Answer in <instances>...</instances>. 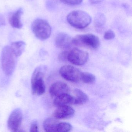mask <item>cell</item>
<instances>
[{
    "instance_id": "1",
    "label": "cell",
    "mask_w": 132,
    "mask_h": 132,
    "mask_svg": "<svg viewBox=\"0 0 132 132\" xmlns=\"http://www.w3.org/2000/svg\"><path fill=\"white\" fill-rule=\"evenodd\" d=\"M67 20L71 26L79 29L85 28L92 21L90 15L81 10L74 11L71 12L67 16Z\"/></svg>"
},
{
    "instance_id": "2",
    "label": "cell",
    "mask_w": 132,
    "mask_h": 132,
    "mask_svg": "<svg viewBox=\"0 0 132 132\" xmlns=\"http://www.w3.org/2000/svg\"><path fill=\"white\" fill-rule=\"evenodd\" d=\"M16 58L10 46H5L3 48L1 52V64L4 72L7 75H11L14 71Z\"/></svg>"
},
{
    "instance_id": "3",
    "label": "cell",
    "mask_w": 132,
    "mask_h": 132,
    "mask_svg": "<svg viewBox=\"0 0 132 132\" xmlns=\"http://www.w3.org/2000/svg\"><path fill=\"white\" fill-rule=\"evenodd\" d=\"M31 29L37 38L45 40L49 38L52 32V28L49 23L44 19L35 20L31 24Z\"/></svg>"
},
{
    "instance_id": "4",
    "label": "cell",
    "mask_w": 132,
    "mask_h": 132,
    "mask_svg": "<svg viewBox=\"0 0 132 132\" xmlns=\"http://www.w3.org/2000/svg\"><path fill=\"white\" fill-rule=\"evenodd\" d=\"M72 43L75 46L87 47L93 49H97L100 45L99 38L92 34L77 35L72 38Z\"/></svg>"
},
{
    "instance_id": "5",
    "label": "cell",
    "mask_w": 132,
    "mask_h": 132,
    "mask_svg": "<svg viewBox=\"0 0 132 132\" xmlns=\"http://www.w3.org/2000/svg\"><path fill=\"white\" fill-rule=\"evenodd\" d=\"M88 58V52L79 48H73L69 51L68 61L75 65L79 66L85 64Z\"/></svg>"
},
{
    "instance_id": "6",
    "label": "cell",
    "mask_w": 132,
    "mask_h": 132,
    "mask_svg": "<svg viewBox=\"0 0 132 132\" xmlns=\"http://www.w3.org/2000/svg\"><path fill=\"white\" fill-rule=\"evenodd\" d=\"M59 73L62 78L69 81L78 82L81 81V72L79 69L72 65H63L60 69Z\"/></svg>"
},
{
    "instance_id": "7",
    "label": "cell",
    "mask_w": 132,
    "mask_h": 132,
    "mask_svg": "<svg viewBox=\"0 0 132 132\" xmlns=\"http://www.w3.org/2000/svg\"><path fill=\"white\" fill-rule=\"evenodd\" d=\"M23 117V113L21 109L17 108L12 111L7 121L8 129L13 132L18 131L22 123Z\"/></svg>"
},
{
    "instance_id": "8",
    "label": "cell",
    "mask_w": 132,
    "mask_h": 132,
    "mask_svg": "<svg viewBox=\"0 0 132 132\" xmlns=\"http://www.w3.org/2000/svg\"><path fill=\"white\" fill-rule=\"evenodd\" d=\"M72 38L70 35L63 32L57 35L55 40V43L57 47L62 49H68L73 45Z\"/></svg>"
},
{
    "instance_id": "9",
    "label": "cell",
    "mask_w": 132,
    "mask_h": 132,
    "mask_svg": "<svg viewBox=\"0 0 132 132\" xmlns=\"http://www.w3.org/2000/svg\"><path fill=\"white\" fill-rule=\"evenodd\" d=\"M75 111L69 105L59 106L54 113V117L56 119H68L74 116Z\"/></svg>"
},
{
    "instance_id": "10",
    "label": "cell",
    "mask_w": 132,
    "mask_h": 132,
    "mask_svg": "<svg viewBox=\"0 0 132 132\" xmlns=\"http://www.w3.org/2000/svg\"><path fill=\"white\" fill-rule=\"evenodd\" d=\"M69 91V88L66 83L59 81L51 86L49 92L52 96L56 97L65 93H68Z\"/></svg>"
},
{
    "instance_id": "11",
    "label": "cell",
    "mask_w": 132,
    "mask_h": 132,
    "mask_svg": "<svg viewBox=\"0 0 132 132\" xmlns=\"http://www.w3.org/2000/svg\"><path fill=\"white\" fill-rule=\"evenodd\" d=\"M23 13V10L22 8L18 9L16 11L11 14L9 17L10 24L13 27L21 29L23 27V24L21 21V17Z\"/></svg>"
},
{
    "instance_id": "12",
    "label": "cell",
    "mask_w": 132,
    "mask_h": 132,
    "mask_svg": "<svg viewBox=\"0 0 132 132\" xmlns=\"http://www.w3.org/2000/svg\"><path fill=\"white\" fill-rule=\"evenodd\" d=\"M31 92L35 95H41L45 92V85L44 78L31 80Z\"/></svg>"
},
{
    "instance_id": "13",
    "label": "cell",
    "mask_w": 132,
    "mask_h": 132,
    "mask_svg": "<svg viewBox=\"0 0 132 132\" xmlns=\"http://www.w3.org/2000/svg\"><path fill=\"white\" fill-rule=\"evenodd\" d=\"M74 96L68 93H65L55 97L53 102L54 105L56 107L69 105L74 103Z\"/></svg>"
},
{
    "instance_id": "14",
    "label": "cell",
    "mask_w": 132,
    "mask_h": 132,
    "mask_svg": "<svg viewBox=\"0 0 132 132\" xmlns=\"http://www.w3.org/2000/svg\"><path fill=\"white\" fill-rule=\"evenodd\" d=\"M11 49L16 57H20L24 52L26 44L23 41H17L11 43L10 46Z\"/></svg>"
},
{
    "instance_id": "15",
    "label": "cell",
    "mask_w": 132,
    "mask_h": 132,
    "mask_svg": "<svg viewBox=\"0 0 132 132\" xmlns=\"http://www.w3.org/2000/svg\"><path fill=\"white\" fill-rule=\"evenodd\" d=\"M75 96H74V103L75 105H82L86 103L88 100L87 95L81 89L76 88L74 91Z\"/></svg>"
},
{
    "instance_id": "16",
    "label": "cell",
    "mask_w": 132,
    "mask_h": 132,
    "mask_svg": "<svg viewBox=\"0 0 132 132\" xmlns=\"http://www.w3.org/2000/svg\"><path fill=\"white\" fill-rule=\"evenodd\" d=\"M59 122L56 119L48 118L44 122V129L46 132H57V128Z\"/></svg>"
},
{
    "instance_id": "17",
    "label": "cell",
    "mask_w": 132,
    "mask_h": 132,
    "mask_svg": "<svg viewBox=\"0 0 132 132\" xmlns=\"http://www.w3.org/2000/svg\"><path fill=\"white\" fill-rule=\"evenodd\" d=\"M106 18L105 15L102 13L98 14L94 20V25L96 29H100L105 25Z\"/></svg>"
},
{
    "instance_id": "18",
    "label": "cell",
    "mask_w": 132,
    "mask_h": 132,
    "mask_svg": "<svg viewBox=\"0 0 132 132\" xmlns=\"http://www.w3.org/2000/svg\"><path fill=\"white\" fill-rule=\"evenodd\" d=\"M95 76L92 73L88 72H83L81 73V81L87 84L92 83L95 81Z\"/></svg>"
},
{
    "instance_id": "19",
    "label": "cell",
    "mask_w": 132,
    "mask_h": 132,
    "mask_svg": "<svg viewBox=\"0 0 132 132\" xmlns=\"http://www.w3.org/2000/svg\"><path fill=\"white\" fill-rule=\"evenodd\" d=\"M72 126L70 123L64 122H59L57 128V132H67L70 131Z\"/></svg>"
},
{
    "instance_id": "20",
    "label": "cell",
    "mask_w": 132,
    "mask_h": 132,
    "mask_svg": "<svg viewBox=\"0 0 132 132\" xmlns=\"http://www.w3.org/2000/svg\"><path fill=\"white\" fill-rule=\"evenodd\" d=\"M64 3L69 5L75 6L78 5L82 2L83 0H61Z\"/></svg>"
},
{
    "instance_id": "21",
    "label": "cell",
    "mask_w": 132,
    "mask_h": 132,
    "mask_svg": "<svg viewBox=\"0 0 132 132\" xmlns=\"http://www.w3.org/2000/svg\"><path fill=\"white\" fill-rule=\"evenodd\" d=\"M115 37V34L112 30H108L105 32L104 35V39L106 40H111L113 39Z\"/></svg>"
},
{
    "instance_id": "22",
    "label": "cell",
    "mask_w": 132,
    "mask_h": 132,
    "mask_svg": "<svg viewBox=\"0 0 132 132\" xmlns=\"http://www.w3.org/2000/svg\"><path fill=\"white\" fill-rule=\"evenodd\" d=\"M69 51H65L60 53L59 56V59L62 61H65L68 60Z\"/></svg>"
},
{
    "instance_id": "23",
    "label": "cell",
    "mask_w": 132,
    "mask_h": 132,
    "mask_svg": "<svg viewBox=\"0 0 132 132\" xmlns=\"http://www.w3.org/2000/svg\"><path fill=\"white\" fill-rule=\"evenodd\" d=\"M38 126L36 121H34L32 123L30 127V131L31 132H38Z\"/></svg>"
},
{
    "instance_id": "24",
    "label": "cell",
    "mask_w": 132,
    "mask_h": 132,
    "mask_svg": "<svg viewBox=\"0 0 132 132\" xmlns=\"http://www.w3.org/2000/svg\"><path fill=\"white\" fill-rule=\"evenodd\" d=\"M6 21L4 16L0 13V27L6 25Z\"/></svg>"
},
{
    "instance_id": "25",
    "label": "cell",
    "mask_w": 132,
    "mask_h": 132,
    "mask_svg": "<svg viewBox=\"0 0 132 132\" xmlns=\"http://www.w3.org/2000/svg\"><path fill=\"white\" fill-rule=\"evenodd\" d=\"M104 0H90V2L92 4H98L103 2Z\"/></svg>"
}]
</instances>
